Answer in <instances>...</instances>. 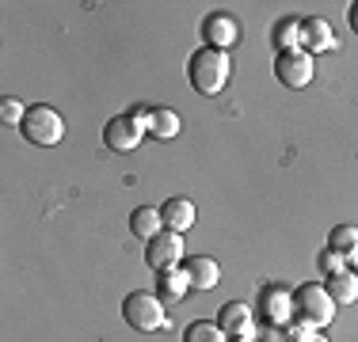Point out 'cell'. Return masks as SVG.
Returning a JSON list of instances; mask_svg holds the SVG:
<instances>
[{
	"mask_svg": "<svg viewBox=\"0 0 358 342\" xmlns=\"http://www.w3.org/2000/svg\"><path fill=\"white\" fill-rule=\"evenodd\" d=\"M241 20L236 15H229V12H210L206 20H202V46H210V50H233L236 42H241Z\"/></svg>",
	"mask_w": 358,
	"mask_h": 342,
	"instance_id": "cell-8",
	"label": "cell"
},
{
	"mask_svg": "<svg viewBox=\"0 0 358 342\" xmlns=\"http://www.w3.org/2000/svg\"><path fill=\"white\" fill-rule=\"evenodd\" d=\"M271 42L278 46V54H282V50H305V23L294 20V15L278 20V23H275V34H271Z\"/></svg>",
	"mask_w": 358,
	"mask_h": 342,
	"instance_id": "cell-16",
	"label": "cell"
},
{
	"mask_svg": "<svg viewBox=\"0 0 358 342\" xmlns=\"http://www.w3.org/2000/svg\"><path fill=\"white\" fill-rule=\"evenodd\" d=\"M23 118H27V107H23V99H15V96L0 99V122H4V126L20 130V126H23Z\"/></svg>",
	"mask_w": 358,
	"mask_h": 342,
	"instance_id": "cell-21",
	"label": "cell"
},
{
	"mask_svg": "<svg viewBox=\"0 0 358 342\" xmlns=\"http://www.w3.org/2000/svg\"><path fill=\"white\" fill-rule=\"evenodd\" d=\"M255 312H259L263 323H271V327H286V323H294V289L263 285L259 289V308H255Z\"/></svg>",
	"mask_w": 358,
	"mask_h": 342,
	"instance_id": "cell-7",
	"label": "cell"
},
{
	"mask_svg": "<svg viewBox=\"0 0 358 342\" xmlns=\"http://www.w3.org/2000/svg\"><path fill=\"white\" fill-rule=\"evenodd\" d=\"M183 342H229V335L217 327V323H206V320H194L191 327L183 331Z\"/></svg>",
	"mask_w": 358,
	"mask_h": 342,
	"instance_id": "cell-20",
	"label": "cell"
},
{
	"mask_svg": "<svg viewBox=\"0 0 358 342\" xmlns=\"http://www.w3.org/2000/svg\"><path fill=\"white\" fill-rule=\"evenodd\" d=\"M187 293H191V278H187L183 267H179V270H164L157 278V297L164 301V308L168 304H179Z\"/></svg>",
	"mask_w": 358,
	"mask_h": 342,
	"instance_id": "cell-14",
	"label": "cell"
},
{
	"mask_svg": "<svg viewBox=\"0 0 358 342\" xmlns=\"http://www.w3.org/2000/svg\"><path fill=\"white\" fill-rule=\"evenodd\" d=\"M145 262H149L157 274H164V270H179L187 262V247H183V236L179 232H160L157 239H149L145 244Z\"/></svg>",
	"mask_w": 358,
	"mask_h": 342,
	"instance_id": "cell-6",
	"label": "cell"
},
{
	"mask_svg": "<svg viewBox=\"0 0 358 342\" xmlns=\"http://www.w3.org/2000/svg\"><path fill=\"white\" fill-rule=\"evenodd\" d=\"M305 342H331V339H324L320 331H317V335H309V339H305Z\"/></svg>",
	"mask_w": 358,
	"mask_h": 342,
	"instance_id": "cell-26",
	"label": "cell"
},
{
	"mask_svg": "<svg viewBox=\"0 0 358 342\" xmlns=\"http://www.w3.org/2000/svg\"><path fill=\"white\" fill-rule=\"evenodd\" d=\"M160 217H164V228H168V232H179V236H183L187 228L199 221V209H194L191 198H168L164 205H160Z\"/></svg>",
	"mask_w": 358,
	"mask_h": 342,
	"instance_id": "cell-11",
	"label": "cell"
},
{
	"mask_svg": "<svg viewBox=\"0 0 358 342\" xmlns=\"http://www.w3.org/2000/svg\"><path fill=\"white\" fill-rule=\"evenodd\" d=\"M324 289L336 304H355L358 301V274L355 270H343V274H331L324 278Z\"/></svg>",
	"mask_w": 358,
	"mask_h": 342,
	"instance_id": "cell-17",
	"label": "cell"
},
{
	"mask_svg": "<svg viewBox=\"0 0 358 342\" xmlns=\"http://www.w3.org/2000/svg\"><path fill=\"white\" fill-rule=\"evenodd\" d=\"M229 342H255V339H229Z\"/></svg>",
	"mask_w": 358,
	"mask_h": 342,
	"instance_id": "cell-27",
	"label": "cell"
},
{
	"mask_svg": "<svg viewBox=\"0 0 358 342\" xmlns=\"http://www.w3.org/2000/svg\"><path fill=\"white\" fill-rule=\"evenodd\" d=\"M301 23H305V50L309 54H331V50H339V38L328 20L313 15V20H301Z\"/></svg>",
	"mask_w": 358,
	"mask_h": 342,
	"instance_id": "cell-12",
	"label": "cell"
},
{
	"mask_svg": "<svg viewBox=\"0 0 358 342\" xmlns=\"http://www.w3.org/2000/svg\"><path fill=\"white\" fill-rule=\"evenodd\" d=\"M275 76L278 84L289 91H301L313 84V76H317V65H313V54L309 50H282V54L275 57Z\"/></svg>",
	"mask_w": 358,
	"mask_h": 342,
	"instance_id": "cell-5",
	"label": "cell"
},
{
	"mask_svg": "<svg viewBox=\"0 0 358 342\" xmlns=\"http://www.w3.org/2000/svg\"><path fill=\"white\" fill-rule=\"evenodd\" d=\"M347 23H351V31L358 34V0H355L351 8H347Z\"/></svg>",
	"mask_w": 358,
	"mask_h": 342,
	"instance_id": "cell-25",
	"label": "cell"
},
{
	"mask_svg": "<svg viewBox=\"0 0 358 342\" xmlns=\"http://www.w3.org/2000/svg\"><path fill=\"white\" fill-rule=\"evenodd\" d=\"M187 76H191V88L199 96H221L233 76V61H229L225 50H210V46H199L187 61Z\"/></svg>",
	"mask_w": 358,
	"mask_h": 342,
	"instance_id": "cell-1",
	"label": "cell"
},
{
	"mask_svg": "<svg viewBox=\"0 0 358 342\" xmlns=\"http://www.w3.org/2000/svg\"><path fill=\"white\" fill-rule=\"evenodd\" d=\"M317 267H320L324 278H331V274L351 270V259H347V255H339V251H328V247H324V251H320V259H317Z\"/></svg>",
	"mask_w": 358,
	"mask_h": 342,
	"instance_id": "cell-22",
	"label": "cell"
},
{
	"mask_svg": "<svg viewBox=\"0 0 358 342\" xmlns=\"http://www.w3.org/2000/svg\"><path fill=\"white\" fill-rule=\"evenodd\" d=\"M351 267H355V274H358V255H355V259H351Z\"/></svg>",
	"mask_w": 358,
	"mask_h": 342,
	"instance_id": "cell-28",
	"label": "cell"
},
{
	"mask_svg": "<svg viewBox=\"0 0 358 342\" xmlns=\"http://www.w3.org/2000/svg\"><path fill=\"white\" fill-rule=\"evenodd\" d=\"M263 342H289V335H286V327H263Z\"/></svg>",
	"mask_w": 358,
	"mask_h": 342,
	"instance_id": "cell-24",
	"label": "cell"
},
{
	"mask_svg": "<svg viewBox=\"0 0 358 342\" xmlns=\"http://www.w3.org/2000/svg\"><path fill=\"white\" fill-rule=\"evenodd\" d=\"M336 308L339 304L328 297V289H324V285H301L294 293V320L309 323L313 331L328 327V323L336 320Z\"/></svg>",
	"mask_w": 358,
	"mask_h": 342,
	"instance_id": "cell-4",
	"label": "cell"
},
{
	"mask_svg": "<svg viewBox=\"0 0 358 342\" xmlns=\"http://www.w3.org/2000/svg\"><path fill=\"white\" fill-rule=\"evenodd\" d=\"M141 137H145V130L134 122L130 114H115L103 126V144H107L110 152H134L141 144Z\"/></svg>",
	"mask_w": 358,
	"mask_h": 342,
	"instance_id": "cell-9",
	"label": "cell"
},
{
	"mask_svg": "<svg viewBox=\"0 0 358 342\" xmlns=\"http://www.w3.org/2000/svg\"><path fill=\"white\" fill-rule=\"evenodd\" d=\"M20 133L31 144H38V149H54L65 137V118L54 107H46V103H35V107H27V118H23Z\"/></svg>",
	"mask_w": 358,
	"mask_h": 342,
	"instance_id": "cell-3",
	"label": "cell"
},
{
	"mask_svg": "<svg viewBox=\"0 0 358 342\" xmlns=\"http://www.w3.org/2000/svg\"><path fill=\"white\" fill-rule=\"evenodd\" d=\"M130 232L138 239H157L160 232H164V217H160V209H152V205H138V209L130 213Z\"/></svg>",
	"mask_w": 358,
	"mask_h": 342,
	"instance_id": "cell-15",
	"label": "cell"
},
{
	"mask_svg": "<svg viewBox=\"0 0 358 342\" xmlns=\"http://www.w3.org/2000/svg\"><path fill=\"white\" fill-rule=\"evenodd\" d=\"M130 118H134V122L141 126L145 133H149V122H152V107H134V110H130Z\"/></svg>",
	"mask_w": 358,
	"mask_h": 342,
	"instance_id": "cell-23",
	"label": "cell"
},
{
	"mask_svg": "<svg viewBox=\"0 0 358 342\" xmlns=\"http://www.w3.org/2000/svg\"><path fill=\"white\" fill-rule=\"evenodd\" d=\"M183 270H187V278H191V289H214L221 281V267L210 255H191V259L183 262Z\"/></svg>",
	"mask_w": 358,
	"mask_h": 342,
	"instance_id": "cell-13",
	"label": "cell"
},
{
	"mask_svg": "<svg viewBox=\"0 0 358 342\" xmlns=\"http://www.w3.org/2000/svg\"><path fill=\"white\" fill-rule=\"evenodd\" d=\"M328 251H339V255H347V259H355L358 255V228L355 225H336L328 232Z\"/></svg>",
	"mask_w": 358,
	"mask_h": 342,
	"instance_id": "cell-19",
	"label": "cell"
},
{
	"mask_svg": "<svg viewBox=\"0 0 358 342\" xmlns=\"http://www.w3.org/2000/svg\"><path fill=\"white\" fill-rule=\"evenodd\" d=\"M122 320L130 323L134 331H141V335L172 327V320H168V312H164V301H160L157 293H145V289H134L122 301Z\"/></svg>",
	"mask_w": 358,
	"mask_h": 342,
	"instance_id": "cell-2",
	"label": "cell"
},
{
	"mask_svg": "<svg viewBox=\"0 0 358 342\" xmlns=\"http://www.w3.org/2000/svg\"><path fill=\"white\" fill-rule=\"evenodd\" d=\"M217 327L225 331L229 339H255V308L241 304V301L221 304V312H217Z\"/></svg>",
	"mask_w": 358,
	"mask_h": 342,
	"instance_id": "cell-10",
	"label": "cell"
},
{
	"mask_svg": "<svg viewBox=\"0 0 358 342\" xmlns=\"http://www.w3.org/2000/svg\"><path fill=\"white\" fill-rule=\"evenodd\" d=\"M183 130V122H179L176 110L168 107H152V122H149V133L157 137V141H172V137Z\"/></svg>",
	"mask_w": 358,
	"mask_h": 342,
	"instance_id": "cell-18",
	"label": "cell"
}]
</instances>
